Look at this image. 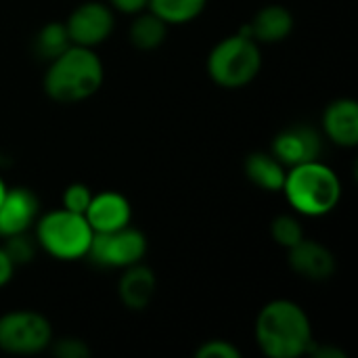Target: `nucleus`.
Returning a JSON list of instances; mask_svg holds the SVG:
<instances>
[{"label":"nucleus","mask_w":358,"mask_h":358,"mask_svg":"<svg viewBox=\"0 0 358 358\" xmlns=\"http://www.w3.org/2000/svg\"><path fill=\"white\" fill-rule=\"evenodd\" d=\"M113 25V13L103 2H84L65 21L71 44L86 48H94L101 42H105L111 36Z\"/></svg>","instance_id":"obj_8"},{"label":"nucleus","mask_w":358,"mask_h":358,"mask_svg":"<svg viewBox=\"0 0 358 358\" xmlns=\"http://www.w3.org/2000/svg\"><path fill=\"white\" fill-rule=\"evenodd\" d=\"M69 46H71V38L67 34V27L65 23H59V21L46 23L34 38V52L36 57L44 61H52Z\"/></svg>","instance_id":"obj_19"},{"label":"nucleus","mask_w":358,"mask_h":358,"mask_svg":"<svg viewBox=\"0 0 358 358\" xmlns=\"http://www.w3.org/2000/svg\"><path fill=\"white\" fill-rule=\"evenodd\" d=\"M273 155L283 166H289V168L306 164V162H315L321 155V136L310 126L294 124L275 136Z\"/></svg>","instance_id":"obj_9"},{"label":"nucleus","mask_w":358,"mask_h":358,"mask_svg":"<svg viewBox=\"0 0 358 358\" xmlns=\"http://www.w3.org/2000/svg\"><path fill=\"white\" fill-rule=\"evenodd\" d=\"M294 29V15L281 4H268L256 13V17L245 23L237 34L248 36L256 42L273 44L285 40Z\"/></svg>","instance_id":"obj_13"},{"label":"nucleus","mask_w":358,"mask_h":358,"mask_svg":"<svg viewBox=\"0 0 358 358\" xmlns=\"http://www.w3.org/2000/svg\"><path fill=\"white\" fill-rule=\"evenodd\" d=\"M308 355H313V357L317 358H344V352L340 348H329V346L323 348V346H315V342L310 344Z\"/></svg>","instance_id":"obj_27"},{"label":"nucleus","mask_w":358,"mask_h":358,"mask_svg":"<svg viewBox=\"0 0 358 358\" xmlns=\"http://www.w3.org/2000/svg\"><path fill=\"white\" fill-rule=\"evenodd\" d=\"M50 348L57 357L61 358H84L90 357V348L78 340V338H61V340H52L50 342Z\"/></svg>","instance_id":"obj_23"},{"label":"nucleus","mask_w":358,"mask_h":358,"mask_svg":"<svg viewBox=\"0 0 358 358\" xmlns=\"http://www.w3.org/2000/svg\"><path fill=\"white\" fill-rule=\"evenodd\" d=\"M262 67L258 42L235 34L220 40L208 57V73L222 88H241L250 84Z\"/></svg>","instance_id":"obj_5"},{"label":"nucleus","mask_w":358,"mask_h":358,"mask_svg":"<svg viewBox=\"0 0 358 358\" xmlns=\"http://www.w3.org/2000/svg\"><path fill=\"white\" fill-rule=\"evenodd\" d=\"M287 262L296 275L308 281H325L336 273L334 254L313 239H302L294 248L287 250Z\"/></svg>","instance_id":"obj_12"},{"label":"nucleus","mask_w":358,"mask_h":358,"mask_svg":"<svg viewBox=\"0 0 358 358\" xmlns=\"http://www.w3.org/2000/svg\"><path fill=\"white\" fill-rule=\"evenodd\" d=\"M90 229L94 233H109L130 224L132 208L130 201L117 191H103L92 195L86 212H84Z\"/></svg>","instance_id":"obj_11"},{"label":"nucleus","mask_w":358,"mask_h":358,"mask_svg":"<svg viewBox=\"0 0 358 358\" xmlns=\"http://www.w3.org/2000/svg\"><path fill=\"white\" fill-rule=\"evenodd\" d=\"M147 254V237L130 224L109 233H94L86 258L101 268H128Z\"/></svg>","instance_id":"obj_7"},{"label":"nucleus","mask_w":358,"mask_h":358,"mask_svg":"<svg viewBox=\"0 0 358 358\" xmlns=\"http://www.w3.org/2000/svg\"><path fill=\"white\" fill-rule=\"evenodd\" d=\"M323 128L331 143L340 147L358 145V105L352 99H338L323 113Z\"/></svg>","instance_id":"obj_14"},{"label":"nucleus","mask_w":358,"mask_h":358,"mask_svg":"<svg viewBox=\"0 0 358 358\" xmlns=\"http://www.w3.org/2000/svg\"><path fill=\"white\" fill-rule=\"evenodd\" d=\"M4 241H6V243L2 245V250L6 252V256L10 258V262H13L15 266L31 262V258L36 256V243H34L25 233L4 237Z\"/></svg>","instance_id":"obj_21"},{"label":"nucleus","mask_w":358,"mask_h":358,"mask_svg":"<svg viewBox=\"0 0 358 358\" xmlns=\"http://www.w3.org/2000/svg\"><path fill=\"white\" fill-rule=\"evenodd\" d=\"M241 352L227 340H210L197 348V358H239Z\"/></svg>","instance_id":"obj_24"},{"label":"nucleus","mask_w":358,"mask_h":358,"mask_svg":"<svg viewBox=\"0 0 358 358\" xmlns=\"http://www.w3.org/2000/svg\"><path fill=\"white\" fill-rule=\"evenodd\" d=\"M256 342L271 358H298L313 344V325L304 308L292 300L268 302L256 319Z\"/></svg>","instance_id":"obj_1"},{"label":"nucleus","mask_w":358,"mask_h":358,"mask_svg":"<svg viewBox=\"0 0 358 358\" xmlns=\"http://www.w3.org/2000/svg\"><path fill=\"white\" fill-rule=\"evenodd\" d=\"M92 195L94 193L86 185L73 182L63 193V208L69 210V212H76V214H84L88 203H90V199H92Z\"/></svg>","instance_id":"obj_22"},{"label":"nucleus","mask_w":358,"mask_h":358,"mask_svg":"<svg viewBox=\"0 0 358 358\" xmlns=\"http://www.w3.org/2000/svg\"><path fill=\"white\" fill-rule=\"evenodd\" d=\"M94 231L84 214L69 212L65 208L46 212L36 220V237L40 248L57 260L86 258Z\"/></svg>","instance_id":"obj_4"},{"label":"nucleus","mask_w":358,"mask_h":358,"mask_svg":"<svg viewBox=\"0 0 358 358\" xmlns=\"http://www.w3.org/2000/svg\"><path fill=\"white\" fill-rule=\"evenodd\" d=\"M281 191L298 214L310 218L329 214L342 199V182L338 174L319 159L294 166L285 174Z\"/></svg>","instance_id":"obj_3"},{"label":"nucleus","mask_w":358,"mask_h":358,"mask_svg":"<svg viewBox=\"0 0 358 358\" xmlns=\"http://www.w3.org/2000/svg\"><path fill=\"white\" fill-rule=\"evenodd\" d=\"M103 84V63L92 48L71 44L48 61L44 92L57 103H80L90 99Z\"/></svg>","instance_id":"obj_2"},{"label":"nucleus","mask_w":358,"mask_h":358,"mask_svg":"<svg viewBox=\"0 0 358 358\" xmlns=\"http://www.w3.org/2000/svg\"><path fill=\"white\" fill-rule=\"evenodd\" d=\"M52 327L40 313L13 310L0 317V350L8 355H36L50 346Z\"/></svg>","instance_id":"obj_6"},{"label":"nucleus","mask_w":358,"mask_h":358,"mask_svg":"<svg viewBox=\"0 0 358 358\" xmlns=\"http://www.w3.org/2000/svg\"><path fill=\"white\" fill-rule=\"evenodd\" d=\"M147 2L149 0H109V4L113 8H117L120 13H126V15H138L141 10L147 8Z\"/></svg>","instance_id":"obj_25"},{"label":"nucleus","mask_w":358,"mask_h":358,"mask_svg":"<svg viewBox=\"0 0 358 358\" xmlns=\"http://www.w3.org/2000/svg\"><path fill=\"white\" fill-rule=\"evenodd\" d=\"M206 4L208 0H149L147 8L168 25H182L197 19Z\"/></svg>","instance_id":"obj_18"},{"label":"nucleus","mask_w":358,"mask_h":358,"mask_svg":"<svg viewBox=\"0 0 358 358\" xmlns=\"http://www.w3.org/2000/svg\"><path fill=\"white\" fill-rule=\"evenodd\" d=\"M13 273H15V264L10 262L6 252L0 248V287H4L13 279Z\"/></svg>","instance_id":"obj_26"},{"label":"nucleus","mask_w":358,"mask_h":358,"mask_svg":"<svg viewBox=\"0 0 358 358\" xmlns=\"http://www.w3.org/2000/svg\"><path fill=\"white\" fill-rule=\"evenodd\" d=\"M124 271L126 273L117 281V296H120L122 304L130 310H145L149 306V302L153 300V294L157 287L155 273L141 262H136Z\"/></svg>","instance_id":"obj_15"},{"label":"nucleus","mask_w":358,"mask_h":358,"mask_svg":"<svg viewBox=\"0 0 358 358\" xmlns=\"http://www.w3.org/2000/svg\"><path fill=\"white\" fill-rule=\"evenodd\" d=\"M271 235L273 239L283 245V248H294L296 243H300L304 239V229L302 224L298 222V218L289 216V214H283V216H277L271 224Z\"/></svg>","instance_id":"obj_20"},{"label":"nucleus","mask_w":358,"mask_h":358,"mask_svg":"<svg viewBox=\"0 0 358 358\" xmlns=\"http://www.w3.org/2000/svg\"><path fill=\"white\" fill-rule=\"evenodd\" d=\"M168 36V23H164L157 15L143 13L130 25V42L138 50H153L164 44Z\"/></svg>","instance_id":"obj_17"},{"label":"nucleus","mask_w":358,"mask_h":358,"mask_svg":"<svg viewBox=\"0 0 358 358\" xmlns=\"http://www.w3.org/2000/svg\"><path fill=\"white\" fill-rule=\"evenodd\" d=\"M40 212L38 197L23 187L6 189L4 199L0 203V237H10L19 233H27L31 224H36Z\"/></svg>","instance_id":"obj_10"},{"label":"nucleus","mask_w":358,"mask_h":358,"mask_svg":"<svg viewBox=\"0 0 358 358\" xmlns=\"http://www.w3.org/2000/svg\"><path fill=\"white\" fill-rule=\"evenodd\" d=\"M285 166L273 153H252L245 159V176L264 191H281L285 182Z\"/></svg>","instance_id":"obj_16"},{"label":"nucleus","mask_w":358,"mask_h":358,"mask_svg":"<svg viewBox=\"0 0 358 358\" xmlns=\"http://www.w3.org/2000/svg\"><path fill=\"white\" fill-rule=\"evenodd\" d=\"M4 193H6V185H4V180L0 178V203H2V199H4Z\"/></svg>","instance_id":"obj_28"}]
</instances>
